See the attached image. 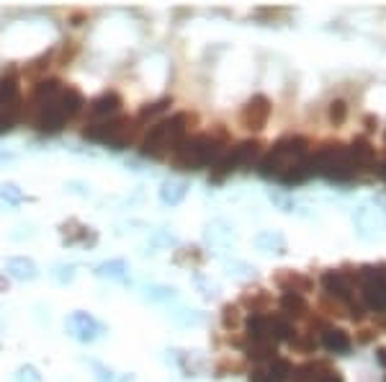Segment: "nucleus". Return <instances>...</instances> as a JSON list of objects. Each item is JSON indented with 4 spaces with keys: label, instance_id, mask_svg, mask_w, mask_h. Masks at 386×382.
<instances>
[{
    "label": "nucleus",
    "instance_id": "obj_1",
    "mask_svg": "<svg viewBox=\"0 0 386 382\" xmlns=\"http://www.w3.org/2000/svg\"><path fill=\"white\" fill-rule=\"evenodd\" d=\"M193 124H196V117L188 112H178L173 114V117L157 119L155 124H149L147 132L139 137V153L144 157L173 155V150L188 137Z\"/></svg>",
    "mask_w": 386,
    "mask_h": 382
},
{
    "label": "nucleus",
    "instance_id": "obj_2",
    "mask_svg": "<svg viewBox=\"0 0 386 382\" xmlns=\"http://www.w3.org/2000/svg\"><path fill=\"white\" fill-rule=\"evenodd\" d=\"M306 155H309V140L301 135H289L281 137L278 143L260 157V173L266 179L283 181L294 168L304 163Z\"/></svg>",
    "mask_w": 386,
    "mask_h": 382
},
{
    "label": "nucleus",
    "instance_id": "obj_3",
    "mask_svg": "<svg viewBox=\"0 0 386 382\" xmlns=\"http://www.w3.org/2000/svg\"><path fill=\"white\" fill-rule=\"evenodd\" d=\"M222 143H224V132L219 129L216 135L211 132H204V135H188L183 143L173 150L170 163L178 168V171H199V168H206L208 163H216L219 155H222Z\"/></svg>",
    "mask_w": 386,
    "mask_h": 382
},
{
    "label": "nucleus",
    "instance_id": "obj_4",
    "mask_svg": "<svg viewBox=\"0 0 386 382\" xmlns=\"http://www.w3.org/2000/svg\"><path fill=\"white\" fill-rule=\"evenodd\" d=\"M142 124L134 117H113L106 121H90L82 129V137L90 143L108 145L113 150H127L129 145H134L139 140Z\"/></svg>",
    "mask_w": 386,
    "mask_h": 382
},
{
    "label": "nucleus",
    "instance_id": "obj_5",
    "mask_svg": "<svg viewBox=\"0 0 386 382\" xmlns=\"http://www.w3.org/2000/svg\"><path fill=\"white\" fill-rule=\"evenodd\" d=\"M260 148H263V145H260L258 140H245V143L235 145L232 150L219 155V160H216L214 168H211V181H224L230 173L250 168L260 157Z\"/></svg>",
    "mask_w": 386,
    "mask_h": 382
},
{
    "label": "nucleus",
    "instance_id": "obj_6",
    "mask_svg": "<svg viewBox=\"0 0 386 382\" xmlns=\"http://www.w3.org/2000/svg\"><path fill=\"white\" fill-rule=\"evenodd\" d=\"M65 328L80 344H93V341H98L106 333L104 323L98 321V318H93L90 313H85V310H75L65 321Z\"/></svg>",
    "mask_w": 386,
    "mask_h": 382
},
{
    "label": "nucleus",
    "instance_id": "obj_7",
    "mask_svg": "<svg viewBox=\"0 0 386 382\" xmlns=\"http://www.w3.org/2000/svg\"><path fill=\"white\" fill-rule=\"evenodd\" d=\"M270 112H273V106H270V98L263 96V93H255L253 98H247L245 106L239 109V124L250 132H258L268 124L270 119Z\"/></svg>",
    "mask_w": 386,
    "mask_h": 382
},
{
    "label": "nucleus",
    "instance_id": "obj_8",
    "mask_svg": "<svg viewBox=\"0 0 386 382\" xmlns=\"http://www.w3.org/2000/svg\"><path fill=\"white\" fill-rule=\"evenodd\" d=\"M31 127L37 129L39 135H60L62 129L67 127V119L62 117V112L52 101V104H44L34 109V114H31Z\"/></svg>",
    "mask_w": 386,
    "mask_h": 382
},
{
    "label": "nucleus",
    "instance_id": "obj_9",
    "mask_svg": "<svg viewBox=\"0 0 386 382\" xmlns=\"http://www.w3.org/2000/svg\"><path fill=\"white\" fill-rule=\"evenodd\" d=\"M121 106H124V101H121V96L116 93V90H104V93L93 98L90 104H85V109H88L90 119L93 121H106V119L119 117Z\"/></svg>",
    "mask_w": 386,
    "mask_h": 382
},
{
    "label": "nucleus",
    "instance_id": "obj_10",
    "mask_svg": "<svg viewBox=\"0 0 386 382\" xmlns=\"http://www.w3.org/2000/svg\"><path fill=\"white\" fill-rule=\"evenodd\" d=\"M322 287H325V292L330 294V297H335V300H340L342 305L348 307V302H353V279H350V274H345V271H325L322 274Z\"/></svg>",
    "mask_w": 386,
    "mask_h": 382
},
{
    "label": "nucleus",
    "instance_id": "obj_11",
    "mask_svg": "<svg viewBox=\"0 0 386 382\" xmlns=\"http://www.w3.org/2000/svg\"><path fill=\"white\" fill-rule=\"evenodd\" d=\"M273 282L281 287L283 292H291V294H301L304 297L306 292H312L314 290V279L301 274V271H291V269H283L278 271L273 277Z\"/></svg>",
    "mask_w": 386,
    "mask_h": 382
},
{
    "label": "nucleus",
    "instance_id": "obj_12",
    "mask_svg": "<svg viewBox=\"0 0 386 382\" xmlns=\"http://www.w3.org/2000/svg\"><path fill=\"white\" fill-rule=\"evenodd\" d=\"M54 104H57V109H60L67 121L77 119V117L85 112V96H82L77 88H73V85H65Z\"/></svg>",
    "mask_w": 386,
    "mask_h": 382
},
{
    "label": "nucleus",
    "instance_id": "obj_13",
    "mask_svg": "<svg viewBox=\"0 0 386 382\" xmlns=\"http://www.w3.org/2000/svg\"><path fill=\"white\" fill-rule=\"evenodd\" d=\"M245 330L250 341H273V315L250 313V318L245 323Z\"/></svg>",
    "mask_w": 386,
    "mask_h": 382
},
{
    "label": "nucleus",
    "instance_id": "obj_14",
    "mask_svg": "<svg viewBox=\"0 0 386 382\" xmlns=\"http://www.w3.org/2000/svg\"><path fill=\"white\" fill-rule=\"evenodd\" d=\"M60 232H62V240H65L67 246H75V243H85V246H93L98 240L96 230L88 225H82V222H77V220H67V222H62L60 225Z\"/></svg>",
    "mask_w": 386,
    "mask_h": 382
},
{
    "label": "nucleus",
    "instance_id": "obj_15",
    "mask_svg": "<svg viewBox=\"0 0 386 382\" xmlns=\"http://www.w3.org/2000/svg\"><path fill=\"white\" fill-rule=\"evenodd\" d=\"M6 274L15 282H34L39 277V266L29 256H13L6 261Z\"/></svg>",
    "mask_w": 386,
    "mask_h": 382
},
{
    "label": "nucleus",
    "instance_id": "obj_16",
    "mask_svg": "<svg viewBox=\"0 0 386 382\" xmlns=\"http://www.w3.org/2000/svg\"><path fill=\"white\" fill-rule=\"evenodd\" d=\"M188 181L183 179H168L160 184V202L165 207H178L183 199L188 196Z\"/></svg>",
    "mask_w": 386,
    "mask_h": 382
},
{
    "label": "nucleus",
    "instance_id": "obj_17",
    "mask_svg": "<svg viewBox=\"0 0 386 382\" xmlns=\"http://www.w3.org/2000/svg\"><path fill=\"white\" fill-rule=\"evenodd\" d=\"M98 279H108V282H129V263L124 258H108L101 261L93 269Z\"/></svg>",
    "mask_w": 386,
    "mask_h": 382
},
{
    "label": "nucleus",
    "instance_id": "obj_18",
    "mask_svg": "<svg viewBox=\"0 0 386 382\" xmlns=\"http://www.w3.org/2000/svg\"><path fill=\"white\" fill-rule=\"evenodd\" d=\"M23 117V101H8V98H0V135H6L21 121Z\"/></svg>",
    "mask_w": 386,
    "mask_h": 382
},
{
    "label": "nucleus",
    "instance_id": "obj_19",
    "mask_svg": "<svg viewBox=\"0 0 386 382\" xmlns=\"http://www.w3.org/2000/svg\"><path fill=\"white\" fill-rule=\"evenodd\" d=\"M322 346H325L330 354H350L353 349V341L342 328H325L322 333Z\"/></svg>",
    "mask_w": 386,
    "mask_h": 382
},
{
    "label": "nucleus",
    "instance_id": "obj_20",
    "mask_svg": "<svg viewBox=\"0 0 386 382\" xmlns=\"http://www.w3.org/2000/svg\"><path fill=\"white\" fill-rule=\"evenodd\" d=\"M281 313H283V318H286V321H299V318H306V313H309V305L304 302V297H301V294L283 292Z\"/></svg>",
    "mask_w": 386,
    "mask_h": 382
},
{
    "label": "nucleus",
    "instance_id": "obj_21",
    "mask_svg": "<svg viewBox=\"0 0 386 382\" xmlns=\"http://www.w3.org/2000/svg\"><path fill=\"white\" fill-rule=\"evenodd\" d=\"M255 246H258L260 251H266V253H278V256L286 253V238L275 230L260 232L258 238H255Z\"/></svg>",
    "mask_w": 386,
    "mask_h": 382
},
{
    "label": "nucleus",
    "instance_id": "obj_22",
    "mask_svg": "<svg viewBox=\"0 0 386 382\" xmlns=\"http://www.w3.org/2000/svg\"><path fill=\"white\" fill-rule=\"evenodd\" d=\"M168 106H173V98H160V101H155V104H144L134 119L139 121L142 127H149V124H155L160 114L168 112Z\"/></svg>",
    "mask_w": 386,
    "mask_h": 382
},
{
    "label": "nucleus",
    "instance_id": "obj_23",
    "mask_svg": "<svg viewBox=\"0 0 386 382\" xmlns=\"http://www.w3.org/2000/svg\"><path fill=\"white\" fill-rule=\"evenodd\" d=\"M245 354H247V359H253V362H270V359H275V344L273 341H250L247 344V349H245Z\"/></svg>",
    "mask_w": 386,
    "mask_h": 382
},
{
    "label": "nucleus",
    "instance_id": "obj_24",
    "mask_svg": "<svg viewBox=\"0 0 386 382\" xmlns=\"http://www.w3.org/2000/svg\"><path fill=\"white\" fill-rule=\"evenodd\" d=\"M266 372L270 377V382H286L291 375H294V367H291L289 359H281V357H275L266 364Z\"/></svg>",
    "mask_w": 386,
    "mask_h": 382
},
{
    "label": "nucleus",
    "instance_id": "obj_25",
    "mask_svg": "<svg viewBox=\"0 0 386 382\" xmlns=\"http://www.w3.org/2000/svg\"><path fill=\"white\" fill-rule=\"evenodd\" d=\"M348 150H350V155H353V160L358 163V168H366V165H371L373 163V155H376L368 140H356V143L350 145Z\"/></svg>",
    "mask_w": 386,
    "mask_h": 382
},
{
    "label": "nucleus",
    "instance_id": "obj_26",
    "mask_svg": "<svg viewBox=\"0 0 386 382\" xmlns=\"http://www.w3.org/2000/svg\"><path fill=\"white\" fill-rule=\"evenodd\" d=\"M144 300L173 302V300H178V290H175V287H168V285H149L147 290H144Z\"/></svg>",
    "mask_w": 386,
    "mask_h": 382
},
{
    "label": "nucleus",
    "instance_id": "obj_27",
    "mask_svg": "<svg viewBox=\"0 0 386 382\" xmlns=\"http://www.w3.org/2000/svg\"><path fill=\"white\" fill-rule=\"evenodd\" d=\"M26 202L23 189H18L15 184H3L0 186V207H21Z\"/></svg>",
    "mask_w": 386,
    "mask_h": 382
},
{
    "label": "nucleus",
    "instance_id": "obj_28",
    "mask_svg": "<svg viewBox=\"0 0 386 382\" xmlns=\"http://www.w3.org/2000/svg\"><path fill=\"white\" fill-rule=\"evenodd\" d=\"M222 326L227 330L242 328L245 326V315L239 310V305H224L222 307Z\"/></svg>",
    "mask_w": 386,
    "mask_h": 382
},
{
    "label": "nucleus",
    "instance_id": "obj_29",
    "mask_svg": "<svg viewBox=\"0 0 386 382\" xmlns=\"http://www.w3.org/2000/svg\"><path fill=\"white\" fill-rule=\"evenodd\" d=\"M327 119H330V124H335V127L345 124V119H348V104H345L342 98L330 101V106H327Z\"/></svg>",
    "mask_w": 386,
    "mask_h": 382
},
{
    "label": "nucleus",
    "instance_id": "obj_30",
    "mask_svg": "<svg viewBox=\"0 0 386 382\" xmlns=\"http://www.w3.org/2000/svg\"><path fill=\"white\" fill-rule=\"evenodd\" d=\"M242 302L250 307V313H266V307L270 305V294L263 292V290H255L253 294L247 292L245 297H242Z\"/></svg>",
    "mask_w": 386,
    "mask_h": 382
},
{
    "label": "nucleus",
    "instance_id": "obj_31",
    "mask_svg": "<svg viewBox=\"0 0 386 382\" xmlns=\"http://www.w3.org/2000/svg\"><path fill=\"white\" fill-rule=\"evenodd\" d=\"M206 235L211 243H232L235 240V232L230 230V227L224 225V222H211V225L206 227Z\"/></svg>",
    "mask_w": 386,
    "mask_h": 382
},
{
    "label": "nucleus",
    "instance_id": "obj_32",
    "mask_svg": "<svg viewBox=\"0 0 386 382\" xmlns=\"http://www.w3.org/2000/svg\"><path fill=\"white\" fill-rule=\"evenodd\" d=\"M289 344H291V349H297V352H301V354L317 352V341H314V336H309V333H297Z\"/></svg>",
    "mask_w": 386,
    "mask_h": 382
},
{
    "label": "nucleus",
    "instance_id": "obj_33",
    "mask_svg": "<svg viewBox=\"0 0 386 382\" xmlns=\"http://www.w3.org/2000/svg\"><path fill=\"white\" fill-rule=\"evenodd\" d=\"M173 321L180 323V326H201L204 323V313H199V310H175Z\"/></svg>",
    "mask_w": 386,
    "mask_h": 382
},
{
    "label": "nucleus",
    "instance_id": "obj_34",
    "mask_svg": "<svg viewBox=\"0 0 386 382\" xmlns=\"http://www.w3.org/2000/svg\"><path fill=\"white\" fill-rule=\"evenodd\" d=\"M15 382H44V377L39 375V369L34 364H21L13 375Z\"/></svg>",
    "mask_w": 386,
    "mask_h": 382
},
{
    "label": "nucleus",
    "instance_id": "obj_35",
    "mask_svg": "<svg viewBox=\"0 0 386 382\" xmlns=\"http://www.w3.org/2000/svg\"><path fill=\"white\" fill-rule=\"evenodd\" d=\"M75 274H77V266L75 263H57L52 271V277L60 282V285H67V282H73Z\"/></svg>",
    "mask_w": 386,
    "mask_h": 382
},
{
    "label": "nucleus",
    "instance_id": "obj_36",
    "mask_svg": "<svg viewBox=\"0 0 386 382\" xmlns=\"http://www.w3.org/2000/svg\"><path fill=\"white\" fill-rule=\"evenodd\" d=\"M320 310H327V315H345V305L340 300L330 297V294H325L320 300Z\"/></svg>",
    "mask_w": 386,
    "mask_h": 382
},
{
    "label": "nucleus",
    "instance_id": "obj_37",
    "mask_svg": "<svg viewBox=\"0 0 386 382\" xmlns=\"http://www.w3.org/2000/svg\"><path fill=\"white\" fill-rule=\"evenodd\" d=\"M270 202H275L283 212H297V202L289 199V196L278 194V191H270Z\"/></svg>",
    "mask_w": 386,
    "mask_h": 382
},
{
    "label": "nucleus",
    "instance_id": "obj_38",
    "mask_svg": "<svg viewBox=\"0 0 386 382\" xmlns=\"http://www.w3.org/2000/svg\"><path fill=\"white\" fill-rule=\"evenodd\" d=\"M90 367L98 372V380H101V382H113V380H116V375H113L111 369L104 367V364H98V362H90Z\"/></svg>",
    "mask_w": 386,
    "mask_h": 382
},
{
    "label": "nucleus",
    "instance_id": "obj_39",
    "mask_svg": "<svg viewBox=\"0 0 386 382\" xmlns=\"http://www.w3.org/2000/svg\"><path fill=\"white\" fill-rule=\"evenodd\" d=\"M152 243H155V246H178V240L173 238V235H168V232H155V235H152Z\"/></svg>",
    "mask_w": 386,
    "mask_h": 382
},
{
    "label": "nucleus",
    "instance_id": "obj_40",
    "mask_svg": "<svg viewBox=\"0 0 386 382\" xmlns=\"http://www.w3.org/2000/svg\"><path fill=\"white\" fill-rule=\"evenodd\" d=\"M314 382H345V380H342L340 372H335V369H327V372H322V375L317 377Z\"/></svg>",
    "mask_w": 386,
    "mask_h": 382
},
{
    "label": "nucleus",
    "instance_id": "obj_41",
    "mask_svg": "<svg viewBox=\"0 0 386 382\" xmlns=\"http://www.w3.org/2000/svg\"><path fill=\"white\" fill-rule=\"evenodd\" d=\"M250 382H270L266 367H255L253 372H250Z\"/></svg>",
    "mask_w": 386,
    "mask_h": 382
},
{
    "label": "nucleus",
    "instance_id": "obj_42",
    "mask_svg": "<svg viewBox=\"0 0 386 382\" xmlns=\"http://www.w3.org/2000/svg\"><path fill=\"white\" fill-rule=\"evenodd\" d=\"M376 362L386 369V349H376Z\"/></svg>",
    "mask_w": 386,
    "mask_h": 382
},
{
    "label": "nucleus",
    "instance_id": "obj_43",
    "mask_svg": "<svg viewBox=\"0 0 386 382\" xmlns=\"http://www.w3.org/2000/svg\"><path fill=\"white\" fill-rule=\"evenodd\" d=\"M366 124H368V129H376V127H373V124H379V121L373 119V117H366Z\"/></svg>",
    "mask_w": 386,
    "mask_h": 382
},
{
    "label": "nucleus",
    "instance_id": "obj_44",
    "mask_svg": "<svg viewBox=\"0 0 386 382\" xmlns=\"http://www.w3.org/2000/svg\"><path fill=\"white\" fill-rule=\"evenodd\" d=\"M379 173H381V179H384V181H386V163H384V165H381V171H379Z\"/></svg>",
    "mask_w": 386,
    "mask_h": 382
},
{
    "label": "nucleus",
    "instance_id": "obj_45",
    "mask_svg": "<svg viewBox=\"0 0 386 382\" xmlns=\"http://www.w3.org/2000/svg\"><path fill=\"white\" fill-rule=\"evenodd\" d=\"M294 382H297V380H294Z\"/></svg>",
    "mask_w": 386,
    "mask_h": 382
}]
</instances>
